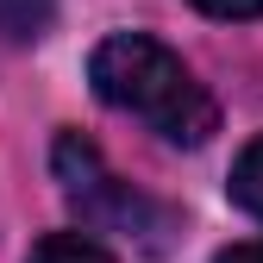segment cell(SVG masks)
Segmentation results:
<instances>
[{
    "instance_id": "7",
    "label": "cell",
    "mask_w": 263,
    "mask_h": 263,
    "mask_svg": "<svg viewBox=\"0 0 263 263\" xmlns=\"http://www.w3.org/2000/svg\"><path fill=\"white\" fill-rule=\"evenodd\" d=\"M213 263H263V238H245V245H226Z\"/></svg>"
},
{
    "instance_id": "5",
    "label": "cell",
    "mask_w": 263,
    "mask_h": 263,
    "mask_svg": "<svg viewBox=\"0 0 263 263\" xmlns=\"http://www.w3.org/2000/svg\"><path fill=\"white\" fill-rule=\"evenodd\" d=\"M25 263H119V257H113L101 238H88V232H50V238L31 245Z\"/></svg>"
},
{
    "instance_id": "1",
    "label": "cell",
    "mask_w": 263,
    "mask_h": 263,
    "mask_svg": "<svg viewBox=\"0 0 263 263\" xmlns=\"http://www.w3.org/2000/svg\"><path fill=\"white\" fill-rule=\"evenodd\" d=\"M88 82H94V94H101L113 113L151 125L163 144H188L194 151V144H207L219 132V101L207 94V82L194 76L170 44L144 38V31H113V38H101L94 57H88Z\"/></svg>"
},
{
    "instance_id": "4",
    "label": "cell",
    "mask_w": 263,
    "mask_h": 263,
    "mask_svg": "<svg viewBox=\"0 0 263 263\" xmlns=\"http://www.w3.org/2000/svg\"><path fill=\"white\" fill-rule=\"evenodd\" d=\"M226 194H232V207H245L251 219H263V138H251L232 163V176H226Z\"/></svg>"
},
{
    "instance_id": "6",
    "label": "cell",
    "mask_w": 263,
    "mask_h": 263,
    "mask_svg": "<svg viewBox=\"0 0 263 263\" xmlns=\"http://www.w3.org/2000/svg\"><path fill=\"white\" fill-rule=\"evenodd\" d=\"M207 19H263V0H194Z\"/></svg>"
},
{
    "instance_id": "2",
    "label": "cell",
    "mask_w": 263,
    "mask_h": 263,
    "mask_svg": "<svg viewBox=\"0 0 263 263\" xmlns=\"http://www.w3.org/2000/svg\"><path fill=\"white\" fill-rule=\"evenodd\" d=\"M50 170H57V188H63V201H69V213L88 232H125V238L170 232V213H163L151 194H138L132 182H119L107 170L101 144L82 138V132H63L50 144Z\"/></svg>"
},
{
    "instance_id": "3",
    "label": "cell",
    "mask_w": 263,
    "mask_h": 263,
    "mask_svg": "<svg viewBox=\"0 0 263 263\" xmlns=\"http://www.w3.org/2000/svg\"><path fill=\"white\" fill-rule=\"evenodd\" d=\"M57 19V0H0V38L7 44H38Z\"/></svg>"
}]
</instances>
